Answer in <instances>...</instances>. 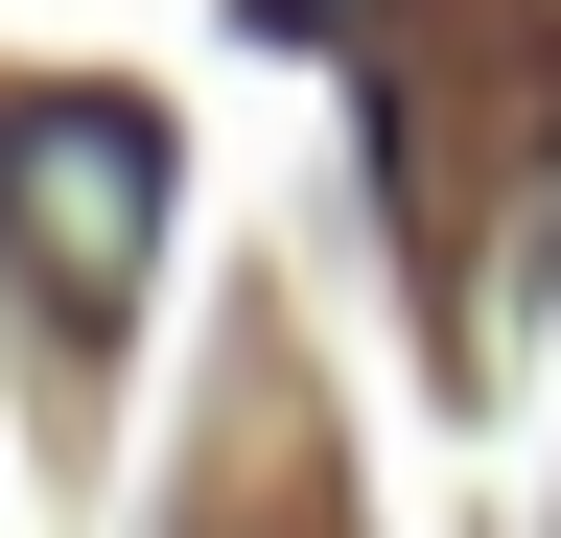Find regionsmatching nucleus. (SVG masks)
I'll return each mask as SVG.
<instances>
[{"instance_id":"nucleus-1","label":"nucleus","mask_w":561,"mask_h":538,"mask_svg":"<svg viewBox=\"0 0 561 538\" xmlns=\"http://www.w3.org/2000/svg\"><path fill=\"white\" fill-rule=\"evenodd\" d=\"M140 257H164V117L94 94V71H24L0 94V282L47 328H117Z\"/></svg>"}]
</instances>
